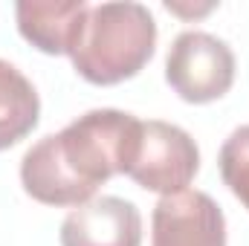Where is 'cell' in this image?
I'll return each instance as SVG.
<instances>
[{"instance_id": "4", "label": "cell", "mask_w": 249, "mask_h": 246, "mask_svg": "<svg viewBox=\"0 0 249 246\" xmlns=\"http://www.w3.org/2000/svg\"><path fill=\"white\" fill-rule=\"evenodd\" d=\"M165 78L171 90L191 105H206L229 93L235 81V55L226 41L188 29L174 38L168 58H165Z\"/></svg>"}, {"instance_id": "6", "label": "cell", "mask_w": 249, "mask_h": 246, "mask_svg": "<svg viewBox=\"0 0 249 246\" xmlns=\"http://www.w3.org/2000/svg\"><path fill=\"white\" fill-rule=\"evenodd\" d=\"M139 209L122 197H96L75 206L61 223V246H139Z\"/></svg>"}, {"instance_id": "9", "label": "cell", "mask_w": 249, "mask_h": 246, "mask_svg": "<svg viewBox=\"0 0 249 246\" xmlns=\"http://www.w3.org/2000/svg\"><path fill=\"white\" fill-rule=\"evenodd\" d=\"M41 116V99L32 81L0 58V151L18 145L32 133Z\"/></svg>"}, {"instance_id": "8", "label": "cell", "mask_w": 249, "mask_h": 246, "mask_svg": "<svg viewBox=\"0 0 249 246\" xmlns=\"http://www.w3.org/2000/svg\"><path fill=\"white\" fill-rule=\"evenodd\" d=\"M20 183L32 200L47 206H84L96 194L67 168L55 145V133L44 136L23 154Z\"/></svg>"}, {"instance_id": "3", "label": "cell", "mask_w": 249, "mask_h": 246, "mask_svg": "<svg viewBox=\"0 0 249 246\" xmlns=\"http://www.w3.org/2000/svg\"><path fill=\"white\" fill-rule=\"evenodd\" d=\"M200 168V151L183 127L168 122H139L124 174L145 191L177 194L186 191Z\"/></svg>"}, {"instance_id": "7", "label": "cell", "mask_w": 249, "mask_h": 246, "mask_svg": "<svg viewBox=\"0 0 249 246\" xmlns=\"http://www.w3.org/2000/svg\"><path fill=\"white\" fill-rule=\"evenodd\" d=\"M87 12H90V6L84 0H61V3L20 0L15 6L20 35L47 55H70L72 53Z\"/></svg>"}, {"instance_id": "2", "label": "cell", "mask_w": 249, "mask_h": 246, "mask_svg": "<svg viewBox=\"0 0 249 246\" xmlns=\"http://www.w3.org/2000/svg\"><path fill=\"white\" fill-rule=\"evenodd\" d=\"M136 130V116L102 107L72 119L61 133H55V145L67 168L96 191L113 174H124Z\"/></svg>"}, {"instance_id": "1", "label": "cell", "mask_w": 249, "mask_h": 246, "mask_svg": "<svg viewBox=\"0 0 249 246\" xmlns=\"http://www.w3.org/2000/svg\"><path fill=\"white\" fill-rule=\"evenodd\" d=\"M154 47L157 23L148 6L133 0L99 3L90 6L70 58L84 81L110 87L133 78L151 61Z\"/></svg>"}, {"instance_id": "10", "label": "cell", "mask_w": 249, "mask_h": 246, "mask_svg": "<svg viewBox=\"0 0 249 246\" xmlns=\"http://www.w3.org/2000/svg\"><path fill=\"white\" fill-rule=\"evenodd\" d=\"M220 174L229 191L249 209V124L229 133L220 148Z\"/></svg>"}, {"instance_id": "5", "label": "cell", "mask_w": 249, "mask_h": 246, "mask_svg": "<svg viewBox=\"0 0 249 246\" xmlns=\"http://www.w3.org/2000/svg\"><path fill=\"white\" fill-rule=\"evenodd\" d=\"M151 246H226V217L206 191L165 194L154 206Z\"/></svg>"}]
</instances>
